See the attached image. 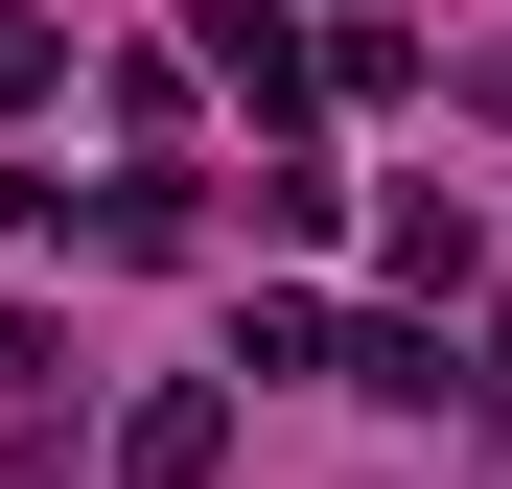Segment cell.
<instances>
[{"label": "cell", "instance_id": "7a4b0ae2", "mask_svg": "<svg viewBox=\"0 0 512 489\" xmlns=\"http://www.w3.org/2000/svg\"><path fill=\"white\" fill-rule=\"evenodd\" d=\"M47 70H70V24H24V0H0V117H24Z\"/></svg>", "mask_w": 512, "mask_h": 489}, {"label": "cell", "instance_id": "6da1fadb", "mask_svg": "<svg viewBox=\"0 0 512 489\" xmlns=\"http://www.w3.org/2000/svg\"><path fill=\"white\" fill-rule=\"evenodd\" d=\"M233 466V396L187 373V396H140V420H117V489H210Z\"/></svg>", "mask_w": 512, "mask_h": 489}]
</instances>
